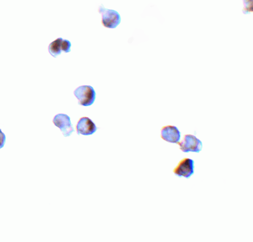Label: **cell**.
Returning a JSON list of instances; mask_svg holds the SVG:
<instances>
[{"label":"cell","instance_id":"6da1fadb","mask_svg":"<svg viewBox=\"0 0 253 242\" xmlns=\"http://www.w3.org/2000/svg\"><path fill=\"white\" fill-rule=\"evenodd\" d=\"M74 95L78 100V104L83 106L92 105L96 99V92L91 86H81L74 92Z\"/></svg>","mask_w":253,"mask_h":242},{"label":"cell","instance_id":"7a4b0ae2","mask_svg":"<svg viewBox=\"0 0 253 242\" xmlns=\"http://www.w3.org/2000/svg\"><path fill=\"white\" fill-rule=\"evenodd\" d=\"M98 12L101 15V24L104 27L114 29L120 24L121 17L117 11L106 9L101 4L99 8Z\"/></svg>","mask_w":253,"mask_h":242},{"label":"cell","instance_id":"3957f363","mask_svg":"<svg viewBox=\"0 0 253 242\" xmlns=\"http://www.w3.org/2000/svg\"><path fill=\"white\" fill-rule=\"evenodd\" d=\"M177 144L183 152H193L199 153L202 149V143L195 136L185 135L180 142Z\"/></svg>","mask_w":253,"mask_h":242},{"label":"cell","instance_id":"277c9868","mask_svg":"<svg viewBox=\"0 0 253 242\" xmlns=\"http://www.w3.org/2000/svg\"><path fill=\"white\" fill-rule=\"evenodd\" d=\"M52 121L65 137H70L75 131L70 117L66 114H58L55 116Z\"/></svg>","mask_w":253,"mask_h":242},{"label":"cell","instance_id":"5b68a950","mask_svg":"<svg viewBox=\"0 0 253 242\" xmlns=\"http://www.w3.org/2000/svg\"><path fill=\"white\" fill-rule=\"evenodd\" d=\"M195 162L193 160L185 158L182 159L174 169V173L179 177L188 178L194 173Z\"/></svg>","mask_w":253,"mask_h":242},{"label":"cell","instance_id":"8992f818","mask_svg":"<svg viewBox=\"0 0 253 242\" xmlns=\"http://www.w3.org/2000/svg\"><path fill=\"white\" fill-rule=\"evenodd\" d=\"M76 129L78 135L83 136L92 135L96 133L98 129L93 121L86 117L80 119Z\"/></svg>","mask_w":253,"mask_h":242},{"label":"cell","instance_id":"52a82bcc","mask_svg":"<svg viewBox=\"0 0 253 242\" xmlns=\"http://www.w3.org/2000/svg\"><path fill=\"white\" fill-rule=\"evenodd\" d=\"M160 136L165 141L173 144H177L179 142L181 137L178 128L172 125L163 127L161 129Z\"/></svg>","mask_w":253,"mask_h":242},{"label":"cell","instance_id":"ba28073f","mask_svg":"<svg viewBox=\"0 0 253 242\" xmlns=\"http://www.w3.org/2000/svg\"><path fill=\"white\" fill-rule=\"evenodd\" d=\"M62 39V38H59L51 42L49 46V53L55 58L61 53V41Z\"/></svg>","mask_w":253,"mask_h":242},{"label":"cell","instance_id":"9c48e42d","mask_svg":"<svg viewBox=\"0 0 253 242\" xmlns=\"http://www.w3.org/2000/svg\"><path fill=\"white\" fill-rule=\"evenodd\" d=\"M243 13L250 14L253 12V0H243Z\"/></svg>","mask_w":253,"mask_h":242},{"label":"cell","instance_id":"30bf717a","mask_svg":"<svg viewBox=\"0 0 253 242\" xmlns=\"http://www.w3.org/2000/svg\"><path fill=\"white\" fill-rule=\"evenodd\" d=\"M71 42L66 39H62L61 41V50L65 53H68L71 51Z\"/></svg>","mask_w":253,"mask_h":242},{"label":"cell","instance_id":"8fae6325","mask_svg":"<svg viewBox=\"0 0 253 242\" xmlns=\"http://www.w3.org/2000/svg\"><path fill=\"white\" fill-rule=\"evenodd\" d=\"M6 142V136L2 132L1 129H0V149L3 148L5 145Z\"/></svg>","mask_w":253,"mask_h":242}]
</instances>
